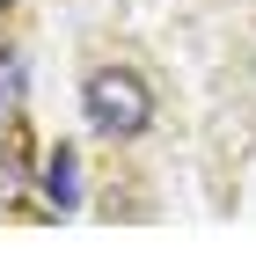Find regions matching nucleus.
Wrapping results in <instances>:
<instances>
[{"label": "nucleus", "instance_id": "obj_1", "mask_svg": "<svg viewBox=\"0 0 256 263\" xmlns=\"http://www.w3.org/2000/svg\"><path fill=\"white\" fill-rule=\"evenodd\" d=\"M81 117L95 139H139L154 124V88L139 73H124V66H103V73H88L81 88Z\"/></svg>", "mask_w": 256, "mask_h": 263}, {"label": "nucleus", "instance_id": "obj_2", "mask_svg": "<svg viewBox=\"0 0 256 263\" xmlns=\"http://www.w3.org/2000/svg\"><path fill=\"white\" fill-rule=\"evenodd\" d=\"M44 190H51V205H59V212H74V154H51Z\"/></svg>", "mask_w": 256, "mask_h": 263}, {"label": "nucleus", "instance_id": "obj_3", "mask_svg": "<svg viewBox=\"0 0 256 263\" xmlns=\"http://www.w3.org/2000/svg\"><path fill=\"white\" fill-rule=\"evenodd\" d=\"M15 88H22V66H15V59H0V110L15 103Z\"/></svg>", "mask_w": 256, "mask_h": 263}, {"label": "nucleus", "instance_id": "obj_4", "mask_svg": "<svg viewBox=\"0 0 256 263\" xmlns=\"http://www.w3.org/2000/svg\"><path fill=\"white\" fill-rule=\"evenodd\" d=\"M15 190H22V168H15V161H8V154H0V205H8V197H15Z\"/></svg>", "mask_w": 256, "mask_h": 263}, {"label": "nucleus", "instance_id": "obj_5", "mask_svg": "<svg viewBox=\"0 0 256 263\" xmlns=\"http://www.w3.org/2000/svg\"><path fill=\"white\" fill-rule=\"evenodd\" d=\"M8 8H15V0H0V15H8Z\"/></svg>", "mask_w": 256, "mask_h": 263}]
</instances>
